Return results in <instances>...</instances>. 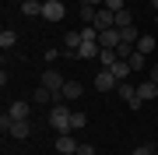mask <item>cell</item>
Masks as SVG:
<instances>
[{"instance_id":"30","label":"cell","mask_w":158,"mask_h":155,"mask_svg":"<svg viewBox=\"0 0 158 155\" xmlns=\"http://www.w3.org/2000/svg\"><path fill=\"white\" fill-rule=\"evenodd\" d=\"M39 4H46V0H39Z\"/></svg>"},{"instance_id":"19","label":"cell","mask_w":158,"mask_h":155,"mask_svg":"<svg viewBox=\"0 0 158 155\" xmlns=\"http://www.w3.org/2000/svg\"><path fill=\"white\" fill-rule=\"evenodd\" d=\"M95 14H98V7H88V4H81V21H85V25H95Z\"/></svg>"},{"instance_id":"9","label":"cell","mask_w":158,"mask_h":155,"mask_svg":"<svg viewBox=\"0 0 158 155\" xmlns=\"http://www.w3.org/2000/svg\"><path fill=\"white\" fill-rule=\"evenodd\" d=\"M7 113H11V120H28V113H32V106L25 102V99H14V102L7 106Z\"/></svg>"},{"instance_id":"12","label":"cell","mask_w":158,"mask_h":155,"mask_svg":"<svg viewBox=\"0 0 158 155\" xmlns=\"http://www.w3.org/2000/svg\"><path fill=\"white\" fill-rule=\"evenodd\" d=\"M98 53H102V46H98V42H81L77 60H98Z\"/></svg>"},{"instance_id":"25","label":"cell","mask_w":158,"mask_h":155,"mask_svg":"<svg viewBox=\"0 0 158 155\" xmlns=\"http://www.w3.org/2000/svg\"><path fill=\"white\" fill-rule=\"evenodd\" d=\"M106 7L116 14V11H123V7H127V0H106Z\"/></svg>"},{"instance_id":"2","label":"cell","mask_w":158,"mask_h":155,"mask_svg":"<svg viewBox=\"0 0 158 155\" xmlns=\"http://www.w3.org/2000/svg\"><path fill=\"white\" fill-rule=\"evenodd\" d=\"M63 14H67L63 0H46L42 4V21H63Z\"/></svg>"},{"instance_id":"27","label":"cell","mask_w":158,"mask_h":155,"mask_svg":"<svg viewBox=\"0 0 158 155\" xmlns=\"http://www.w3.org/2000/svg\"><path fill=\"white\" fill-rule=\"evenodd\" d=\"M134 155H155V144H137Z\"/></svg>"},{"instance_id":"24","label":"cell","mask_w":158,"mask_h":155,"mask_svg":"<svg viewBox=\"0 0 158 155\" xmlns=\"http://www.w3.org/2000/svg\"><path fill=\"white\" fill-rule=\"evenodd\" d=\"M130 53H134V46H127V42L116 46V57H119V60H130Z\"/></svg>"},{"instance_id":"31","label":"cell","mask_w":158,"mask_h":155,"mask_svg":"<svg viewBox=\"0 0 158 155\" xmlns=\"http://www.w3.org/2000/svg\"><path fill=\"white\" fill-rule=\"evenodd\" d=\"M74 155H77V152H74Z\"/></svg>"},{"instance_id":"23","label":"cell","mask_w":158,"mask_h":155,"mask_svg":"<svg viewBox=\"0 0 158 155\" xmlns=\"http://www.w3.org/2000/svg\"><path fill=\"white\" fill-rule=\"evenodd\" d=\"M70 123H74V131H85V123H88V116L81 113V109H74V120H70Z\"/></svg>"},{"instance_id":"28","label":"cell","mask_w":158,"mask_h":155,"mask_svg":"<svg viewBox=\"0 0 158 155\" xmlns=\"http://www.w3.org/2000/svg\"><path fill=\"white\" fill-rule=\"evenodd\" d=\"M88 7H106V0H85Z\"/></svg>"},{"instance_id":"4","label":"cell","mask_w":158,"mask_h":155,"mask_svg":"<svg viewBox=\"0 0 158 155\" xmlns=\"http://www.w3.org/2000/svg\"><path fill=\"white\" fill-rule=\"evenodd\" d=\"M39 81H42V85H46V88H53V92H60V88H63V85H67V78H63V74H60V71H56V67H46Z\"/></svg>"},{"instance_id":"22","label":"cell","mask_w":158,"mask_h":155,"mask_svg":"<svg viewBox=\"0 0 158 155\" xmlns=\"http://www.w3.org/2000/svg\"><path fill=\"white\" fill-rule=\"evenodd\" d=\"M127 25H134V14L123 7V11H116V28H127Z\"/></svg>"},{"instance_id":"1","label":"cell","mask_w":158,"mask_h":155,"mask_svg":"<svg viewBox=\"0 0 158 155\" xmlns=\"http://www.w3.org/2000/svg\"><path fill=\"white\" fill-rule=\"evenodd\" d=\"M74 109L70 106H63V102H56V106H53L49 109V127H53V131H56V134H70L74 131Z\"/></svg>"},{"instance_id":"15","label":"cell","mask_w":158,"mask_h":155,"mask_svg":"<svg viewBox=\"0 0 158 155\" xmlns=\"http://www.w3.org/2000/svg\"><path fill=\"white\" fill-rule=\"evenodd\" d=\"M134 50H141L144 57H148V53H151V50H158V39H155L151 32H148V35H141V39H137V46H134Z\"/></svg>"},{"instance_id":"3","label":"cell","mask_w":158,"mask_h":155,"mask_svg":"<svg viewBox=\"0 0 158 155\" xmlns=\"http://www.w3.org/2000/svg\"><path fill=\"white\" fill-rule=\"evenodd\" d=\"M91 85H95L98 92H113V88L119 85V78H116V74H113V71H109V67H102L98 74H95V81H91Z\"/></svg>"},{"instance_id":"11","label":"cell","mask_w":158,"mask_h":155,"mask_svg":"<svg viewBox=\"0 0 158 155\" xmlns=\"http://www.w3.org/2000/svg\"><path fill=\"white\" fill-rule=\"evenodd\" d=\"M7 134L21 141V138H28V134H32V123H28V120H14L11 127H7Z\"/></svg>"},{"instance_id":"17","label":"cell","mask_w":158,"mask_h":155,"mask_svg":"<svg viewBox=\"0 0 158 155\" xmlns=\"http://www.w3.org/2000/svg\"><path fill=\"white\" fill-rule=\"evenodd\" d=\"M119 35H123V42H127V46H137V39H141L137 25H127V28H119Z\"/></svg>"},{"instance_id":"5","label":"cell","mask_w":158,"mask_h":155,"mask_svg":"<svg viewBox=\"0 0 158 155\" xmlns=\"http://www.w3.org/2000/svg\"><path fill=\"white\" fill-rule=\"evenodd\" d=\"M81 95H85V85H81V81H74V78H67V85L60 88V99H63V102H77Z\"/></svg>"},{"instance_id":"14","label":"cell","mask_w":158,"mask_h":155,"mask_svg":"<svg viewBox=\"0 0 158 155\" xmlns=\"http://www.w3.org/2000/svg\"><path fill=\"white\" fill-rule=\"evenodd\" d=\"M21 14L25 18H42V4L39 0H21Z\"/></svg>"},{"instance_id":"20","label":"cell","mask_w":158,"mask_h":155,"mask_svg":"<svg viewBox=\"0 0 158 155\" xmlns=\"http://www.w3.org/2000/svg\"><path fill=\"white\" fill-rule=\"evenodd\" d=\"M127 63L134 67V74H137V71H144V53H141V50H134V53H130V60H127Z\"/></svg>"},{"instance_id":"8","label":"cell","mask_w":158,"mask_h":155,"mask_svg":"<svg viewBox=\"0 0 158 155\" xmlns=\"http://www.w3.org/2000/svg\"><path fill=\"white\" fill-rule=\"evenodd\" d=\"M77 138H74V134H60V138H56V152L60 155H74V152H77Z\"/></svg>"},{"instance_id":"26","label":"cell","mask_w":158,"mask_h":155,"mask_svg":"<svg viewBox=\"0 0 158 155\" xmlns=\"http://www.w3.org/2000/svg\"><path fill=\"white\" fill-rule=\"evenodd\" d=\"M77 155H95V144H88V141H81V144H77Z\"/></svg>"},{"instance_id":"29","label":"cell","mask_w":158,"mask_h":155,"mask_svg":"<svg viewBox=\"0 0 158 155\" xmlns=\"http://www.w3.org/2000/svg\"><path fill=\"white\" fill-rule=\"evenodd\" d=\"M148 78H151L155 85H158V63H155V67H151V74H148Z\"/></svg>"},{"instance_id":"18","label":"cell","mask_w":158,"mask_h":155,"mask_svg":"<svg viewBox=\"0 0 158 155\" xmlns=\"http://www.w3.org/2000/svg\"><path fill=\"white\" fill-rule=\"evenodd\" d=\"M14 42H18V32H11V28H4V32H0V50H11Z\"/></svg>"},{"instance_id":"7","label":"cell","mask_w":158,"mask_h":155,"mask_svg":"<svg viewBox=\"0 0 158 155\" xmlns=\"http://www.w3.org/2000/svg\"><path fill=\"white\" fill-rule=\"evenodd\" d=\"M95 28H98V32H106V28H116V14L109 11V7H98V14H95Z\"/></svg>"},{"instance_id":"10","label":"cell","mask_w":158,"mask_h":155,"mask_svg":"<svg viewBox=\"0 0 158 155\" xmlns=\"http://www.w3.org/2000/svg\"><path fill=\"white\" fill-rule=\"evenodd\" d=\"M137 95H141L144 102H151V99H158V85H155L151 78H144L141 85H137Z\"/></svg>"},{"instance_id":"6","label":"cell","mask_w":158,"mask_h":155,"mask_svg":"<svg viewBox=\"0 0 158 155\" xmlns=\"http://www.w3.org/2000/svg\"><path fill=\"white\" fill-rule=\"evenodd\" d=\"M119 42H123L119 28H106V32H98V46H102V50H116Z\"/></svg>"},{"instance_id":"16","label":"cell","mask_w":158,"mask_h":155,"mask_svg":"<svg viewBox=\"0 0 158 155\" xmlns=\"http://www.w3.org/2000/svg\"><path fill=\"white\" fill-rule=\"evenodd\" d=\"M109 71H113V74H116L119 81H127L130 74H134V67H130V63H127V60H116V63H113V67H109Z\"/></svg>"},{"instance_id":"13","label":"cell","mask_w":158,"mask_h":155,"mask_svg":"<svg viewBox=\"0 0 158 155\" xmlns=\"http://www.w3.org/2000/svg\"><path fill=\"white\" fill-rule=\"evenodd\" d=\"M81 42H85L81 28H77V32H67V35H63V50H74V53H77V50H81Z\"/></svg>"},{"instance_id":"21","label":"cell","mask_w":158,"mask_h":155,"mask_svg":"<svg viewBox=\"0 0 158 155\" xmlns=\"http://www.w3.org/2000/svg\"><path fill=\"white\" fill-rule=\"evenodd\" d=\"M116 60H119V57H116V50H102V53H98V63H102V67H113Z\"/></svg>"}]
</instances>
